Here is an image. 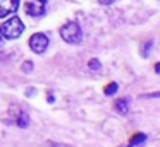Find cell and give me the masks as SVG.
<instances>
[{
	"label": "cell",
	"instance_id": "6da1fadb",
	"mask_svg": "<svg viewBox=\"0 0 160 147\" xmlns=\"http://www.w3.org/2000/svg\"><path fill=\"white\" fill-rule=\"evenodd\" d=\"M22 31H24V24H22V21L19 17H12L0 27V33H2V36L5 39H16V38H19L22 34Z\"/></svg>",
	"mask_w": 160,
	"mask_h": 147
},
{
	"label": "cell",
	"instance_id": "7a4b0ae2",
	"mask_svg": "<svg viewBox=\"0 0 160 147\" xmlns=\"http://www.w3.org/2000/svg\"><path fill=\"white\" fill-rule=\"evenodd\" d=\"M60 36L66 43L69 44H78L83 38V31H81L78 22H67L60 27Z\"/></svg>",
	"mask_w": 160,
	"mask_h": 147
},
{
	"label": "cell",
	"instance_id": "3957f363",
	"mask_svg": "<svg viewBox=\"0 0 160 147\" xmlns=\"http://www.w3.org/2000/svg\"><path fill=\"white\" fill-rule=\"evenodd\" d=\"M29 48H31L35 53H43V51L48 48V38L43 33H36L29 38Z\"/></svg>",
	"mask_w": 160,
	"mask_h": 147
},
{
	"label": "cell",
	"instance_id": "277c9868",
	"mask_svg": "<svg viewBox=\"0 0 160 147\" xmlns=\"http://www.w3.org/2000/svg\"><path fill=\"white\" fill-rule=\"evenodd\" d=\"M45 2L47 0H35V2L26 3V14L31 17H40L45 12Z\"/></svg>",
	"mask_w": 160,
	"mask_h": 147
},
{
	"label": "cell",
	"instance_id": "5b68a950",
	"mask_svg": "<svg viewBox=\"0 0 160 147\" xmlns=\"http://www.w3.org/2000/svg\"><path fill=\"white\" fill-rule=\"evenodd\" d=\"M19 9V0H0V19L14 14Z\"/></svg>",
	"mask_w": 160,
	"mask_h": 147
},
{
	"label": "cell",
	"instance_id": "8992f818",
	"mask_svg": "<svg viewBox=\"0 0 160 147\" xmlns=\"http://www.w3.org/2000/svg\"><path fill=\"white\" fill-rule=\"evenodd\" d=\"M115 104H117V111L119 113H122V115H126V113H128V109H129L128 99H121V101H117Z\"/></svg>",
	"mask_w": 160,
	"mask_h": 147
},
{
	"label": "cell",
	"instance_id": "52a82bcc",
	"mask_svg": "<svg viewBox=\"0 0 160 147\" xmlns=\"http://www.w3.org/2000/svg\"><path fill=\"white\" fill-rule=\"evenodd\" d=\"M145 140H146V135H145V133H138V135L132 137L131 142H129V144H131V145H138V144L145 142Z\"/></svg>",
	"mask_w": 160,
	"mask_h": 147
},
{
	"label": "cell",
	"instance_id": "ba28073f",
	"mask_svg": "<svg viewBox=\"0 0 160 147\" xmlns=\"http://www.w3.org/2000/svg\"><path fill=\"white\" fill-rule=\"evenodd\" d=\"M115 91H117V84H115V82H110V84L105 87V94H107V96L115 94Z\"/></svg>",
	"mask_w": 160,
	"mask_h": 147
},
{
	"label": "cell",
	"instance_id": "9c48e42d",
	"mask_svg": "<svg viewBox=\"0 0 160 147\" xmlns=\"http://www.w3.org/2000/svg\"><path fill=\"white\" fill-rule=\"evenodd\" d=\"M28 123H29L28 115H26V113H22V115L19 116V120H18V125L19 126H28Z\"/></svg>",
	"mask_w": 160,
	"mask_h": 147
},
{
	"label": "cell",
	"instance_id": "30bf717a",
	"mask_svg": "<svg viewBox=\"0 0 160 147\" xmlns=\"http://www.w3.org/2000/svg\"><path fill=\"white\" fill-rule=\"evenodd\" d=\"M88 67H90L91 70H100V67H102V65H100V62H98L97 58H93V60H90V62H88Z\"/></svg>",
	"mask_w": 160,
	"mask_h": 147
},
{
	"label": "cell",
	"instance_id": "8fae6325",
	"mask_svg": "<svg viewBox=\"0 0 160 147\" xmlns=\"http://www.w3.org/2000/svg\"><path fill=\"white\" fill-rule=\"evenodd\" d=\"M31 68H33V63H31V62H26L24 67H22V70H24V72H29Z\"/></svg>",
	"mask_w": 160,
	"mask_h": 147
},
{
	"label": "cell",
	"instance_id": "7c38bea8",
	"mask_svg": "<svg viewBox=\"0 0 160 147\" xmlns=\"http://www.w3.org/2000/svg\"><path fill=\"white\" fill-rule=\"evenodd\" d=\"M98 2H100L102 5H110V3H114L115 0H98Z\"/></svg>",
	"mask_w": 160,
	"mask_h": 147
},
{
	"label": "cell",
	"instance_id": "4fadbf2b",
	"mask_svg": "<svg viewBox=\"0 0 160 147\" xmlns=\"http://www.w3.org/2000/svg\"><path fill=\"white\" fill-rule=\"evenodd\" d=\"M4 41H5V38H4V36H2V33H0V48L4 46Z\"/></svg>",
	"mask_w": 160,
	"mask_h": 147
}]
</instances>
